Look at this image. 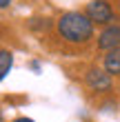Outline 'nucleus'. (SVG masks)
<instances>
[{
	"label": "nucleus",
	"instance_id": "1",
	"mask_svg": "<svg viewBox=\"0 0 120 122\" xmlns=\"http://www.w3.org/2000/svg\"><path fill=\"white\" fill-rule=\"evenodd\" d=\"M56 33L67 45H87L96 38V25L82 11H67L56 22Z\"/></svg>",
	"mask_w": 120,
	"mask_h": 122
},
{
	"label": "nucleus",
	"instance_id": "2",
	"mask_svg": "<svg viewBox=\"0 0 120 122\" xmlns=\"http://www.w3.org/2000/svg\"><path fill=\"white\" fill-rule=\"evenodd\" d=\"M84 13L91 18L94 25H102V27L114 25L118 20L116 9H114V5H111L109 0H89L87 7H84Z\"/></svg>",
	"mask_w": 120,
	"mask_h": 122
},
{
	"label": "nucleus",
	"instance_id": "5",
	"mask_svg": "<svg viewBox=\"0 0 120 122\" xmlns=\"http://www.w3.org/2000/svg\"><path fill=\"white\" fill-rule=\"evenodd\" d=\"M102 69L107 71L109 76L120 78V47H118V49H111V51H104Z\"/></svg>",
	"mask_w": 120,
	"mask_h": 122
},
{
	"label": "nucleus",
	"instance_id": "9",
	"mask_svg": "<svg viewBox=\"0 0 120 122\" xmlns=\"http://www.w3.org/2000/svg\"><path fill=\"white\" fill-rule=\"evenodd\" d=\"M11 122H36V120H31V118H16V120H11Z\"/></svg>",
	"mask_w": 120,
	"mask_h": 122
},
{
	"label": "nucleus",
	"instance_id": "10",
	"mask_svg": "<svg viewBox=\"0 0 120 122\" xmlns=\"http://www.w3.org/2000/svg\"><path fill=\"white\" fill-rule=\"evenodd\" d=\"M0 120H2V111H0Z\"/></svg>",
	"mask_w": 120,
	"mask_h": 122
},
{
	"label": "nucleus",
	"instance_id": "7",
	"mask_svg": "<svg viewBox=\"0 0 120 122\" xmlns=\"http://www.w3.org/2000/svg\"><path fill=\"white\" fill-rule=\"evenodd\" d=\"M29 29H31V31L51 29V20H49V18H31V20H29Z\"/></svg>",
	"mask_w": 120,
	"mask_h": 122
},
{
	"label": "nucleus",
	"instance_id": "3",
	"mask_svg": "<svg viewBox=\"0 0 120 122\" xmlns=\"http://www.w3.org/2000/svg\"><path fill=\"white\" fill-rule=\"evenodd\" d=\"M84 84L96 93H107L114 89V76H109L102 67H91L84 73Z\"/></svg>",
	"mask_w": 120,
	"mask_h": 122
},
{
	"label": "nucleus",
	"instance_id": "4",
	"mask_svg": "<svg viewBox=\"0 0 120 122\" xmlns=\"http://www.w3.org/2000/svg\"><path fill=\"white\" fill-rule=\"evenodd\" d=\"M96 45L100 51H111V49L120 47V25H107L102 27V31L96 36Z\"/></svg>",
	"mask_w": 120,
	"mask_h": 122
},
{
	"label": "nucleus",
	"instance_id": "8",
	"mask_svg": "<svg viewBox=\"0 0 120 122\" xmlns=\"http://www.w3.org/2000/svg\"><path fill=\"white\" fill-rule=\"evenodd\" d=\"M9 5H11V0H0V9H7Z\"/></svg>",
	"mask_w": 120,
	"mask_h": 122
},
{
	"label": "nucleus",
	"instance_id": "11",
	"mask_svg": "<svg viewBox=\"0 0 120 122\" xmlns=\"http://www.w3.org/2000/svg\"><path fill=\"white\" fill-rule=\"evenodd\" d=\"M118 9H120V0H118Z\"/></svg>",
	"mask_w": 120,
	"mask_h": 122
},
{
	"label": "nucleus",
	"instance_id": "6",
	"mask_svg": "<svg viewBox=\"0 0 120 122\" xmlns=\"http://www.w3.org/2000/svg\"><path fill=\"white\" fill-rule=\"evenodd\" d=\"M11 69H13V53L7 49H0V82L9 76Z\"/></svg>",
	"mask_w": 120,
	"mask_h": 122
}]
</instances>
